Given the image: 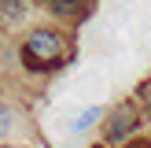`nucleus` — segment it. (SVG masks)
Masks as SVG:
<instances>
[{
	"label": "nucleus",
	"mask_w": 151,
	"mask_h": 148,
	"mask_svg": "<svg viewBox=\"0 0 151 148\" xmlns=\"http://www.w3.org/2000/svg\"><path fill=\"white\" fill-rule=\"evenodd\" d=\"M66 59V41L52 30H33L22 44V63L29 70H52Z\"/></svg>",
	"instance_id": "nucleus-1"
},
{
	"label": "nucleus",
	"mask_w": 151,
	"mask_h": 148,
	"mask_svg": "<svg viewBox=\"0 0 151 148\" xmlns=\"http://www.w3.org/2000/svg\"><path fill=\"white\" fill-rule=\"evenodd\" d=\"M137 126H140V115L129 107V104H122V107H114V115L107 118V141H122V137H129Z\"/></svg>",
	"instance_id": "nucleus-2"
},
{
	"label": "nucleus",
	"mask_w": 151,
	"mask_h": 148,
	"mask_svg": "<svg viewBox=\"0 0 151 148\" xmlns=\"http://www.w3.org/2000/svg\"><path fill=\"white\" fill-rule=\"evenodd\" d=\"M44 7L52 15H59V19H70V15H78L85 7V0H44Z\"/></svg>",
	"instance_id": "nucleus-3"
},
{
	"label": "nucleus",
	"mask_w": 151,
	"mask_h": 148,
	"mask_svg": "<svg viewBox=\"0 0 151 148\" xmlns=\"http://www.w3.org/2000/svg\"><path fill=\"white\" fill-rule=\"evenodd\" d=\"M26 15V0H0V19L4 22H19Z\"/></svg>",
	"instance_id": "nucleus-4"
},
{
	"label": "nucleus",
	"mask_w": 151,
	"mask_h": 148,
	"mask_svg": "<svg viewBox=\"0 0 151 148\" xmlns=\"http://www.w3.org/2000/svg\"><path fill=\"white\" fill-rule=\"evenodd\" d=\"M96 118H100V107H88V111H81V115L70 122V130H74V133H81V130H88Z\"/></svg>",
	"instance_id": "nucleus-5"
},
{
	"label": "nucleus",
	"mask_w": 151,
	"mask_h": 148,
	"mask_svg": "<svg viewBox=\"0 0 151 148\" xmlns=\"http://www.w3.org/2000/svg\"><path fill=\"white\" fill-rule=\"evenodd\" d=\"M7 126H11V111H7V104H0V137L7 133Z\"/></svg>",
	"instance_id": "nucleus-6"
},
{
	"label": "nucleus",
	"mask_w": 151,
	"mask_h": 148,
	"mask_svg": "<svg viewBox=\"0 0 151 148\" xmlns=\"http://www.w3.org/2000/svg\"><path fill=\"white\" fill-rule=\"evenodd\" d=\"M140 100L151 107V81H144V85H140Z\"/></svg>",
	"instance_id": "nucleus-7"
},
{
	"label": "nucleus",
	"mask_w": 151,
	"mask_h": 148,
	"mask_svg": "<svg viewBox=\"0 0 151 148\" xmlns=\"http://www.w3.org/2000/svg\"><path fill=\"white\" fill-rule=\"evenodd\" d=\"M129 148H151V144H147V141H137V144H129Z\"/></svg>",
	"instance_id": "nucleus-8"
}]
</instances>
